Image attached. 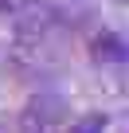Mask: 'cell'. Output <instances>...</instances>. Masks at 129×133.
I'll use <instances>...</instances> for the list:
<instances>
[{"label": "cell", "mask_w": 129, "mask_h": 133, "mask_svg": "<svg viewBox=\"0 0 129 133\" xmlns=\"http://www.w3.org/2000/svg\"><path fill=\"white\" fill-rule=\"evenodd\" d=\"M12 4H16V0H0V8H12Z\"/></svg>", "instance_id": "2"}, {"label": "cell", "mask_w": 129, "mask_h": 133, "mask_svg": "<svg viewBox=\"0 0 129 133\" xmlns=\"http://www.w3.org/2000/svg\"><path fill=\"white\" fill-rule=\"evenodd\" d=\"M106 129V117H86V121H78L71 133H102Z\"/></svg>", "instance_id": "1"}, {"label": "cell", "mask_w": 129, "mask_h": 133, "mask_svg": "<svg viewBox=\"0 0 129 133\" xmlns=\"http://www.w3.org/2000/svg\"><path fill=\"white\" fill-rule=\"evenodd\" d=\"M121 4H129V0H121Z\"/></svg>", "instance_id": "3"}]
</instances>
